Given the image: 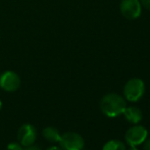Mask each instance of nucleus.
I'll list each match as a JSON object with an SVG mask.
<instances>
[{"mask_svg": "<svg viewBox=\"0 0 150 150\" xmlns=\"http://www.w3.org/2000/svg\"><path fill=\"white\" fill-rule=\"evenodd\" d=\"M126 107V100L117 93L106 94L100 101L101 111L108 117H115L122 115Z\"/></svg>", "mask_w": 150, "mask_h": 150, "instance_id": "1", "label": "nucleus"}, {"mask_svg": "<svg viewBox=\"0 0 150 150\" xmlns=\"http://www.w3.org/2000/svg\"><path fill=\"white\" fill-rule=\"evenodd\" d=\"M145 93V84L139 78L129 80L124 87V95L126 99L131 102L139 101Z\"/></svg>", "mask_w": 150, "mask_h": 150, "instance_id": "2", "label": "nucleus"}, {"mask_svg": "<svg viewBox=\"0 0 150 150\" xmlns=\"http://www.w3.org/2000/svg\"><path fill=\"white\" fill-rule=\"evenodd\" d=\"M58 143L63 150H83L85 145L83 137L75 132H67L62 134Z\"/></svg>", "mask_w": 150, "mask_h": 150, "instance_id": "3", "label": "nucleus"}, {"mask_svg": "<svg viewBox=\"0 0 150 150\" xmlns=\"http://www.w3.org/2000/svg\"><path fill=\"white\" fill-rule=\"evenodd\" d=\"M120 10L122 16L128 20H136L141 16L142 5L139 0H122Z\"/></svg>", "mask_w": 150, "mask_h": 150, "instance_id": "4", "label": "nucleus"}, {"mask_svg": "<svg viewBox=\"0 0 150 150\" xmlns=\"http://www.w3.org/2000/svg\"><path fill=\"white\" fill-rule=\"evenodd\" d=\"M21 86V78L16 71H6L0 75V88L5 92H16Z\"/></svg>", "mask_w": 150, "mask_h": 150, "instance_id": "5", "label": "nucleus"}, {"mask_svg": "<svg viewBox=\"0 0 150 150\" xmlns=\"http://www.w3.org/2000/svg\"><path fill=\"white\" fill-rule=\"evenodd\" d=\"M147 136H148V132L144 127L134 126L127 131L125 139L130 146H138L146 140Z\"/></svg>", "mask_w": 150, "mask_h": 150, "instance_id": "6", "label": "nucleus"}, {"mask_svg": "<svg viewBox=\"0 0 150 150\" xmlns=\"http://www.w3.org/2000/svg\"><path fill=\"white\" fill-rule=\"evenodd\" d=\"M37 139V130L32 124H24L18 131V141L24 147L35 144Z\"/></svg>", "mask_w": 150, "mask_h": 150, "instance_id": "7", "label": "nucleus"}, {"mask_svg": "<svg viewBox=\"0 0 150 150\" xmlns=\"http://www.w3.org/2000/svg\"><path fill=\"white\" fill-rule=\"evenodd\" d=\"M122 115H125V117H126V120H128V122H130L131 124H135V125L139 124L143 117L141 109L136 106L126 107L124 112H122Z\"/></svg>", "mask_w": 150, "mask_h": 150, "instance_id": "8", "label": "nucleus"}, {"mask_svg": "<svg viewBox=\"0 0 150 150\" xmlns=\"http://www.w3.org/2000/svg\"><path fill=\"white\" fill-rule=\"evenodd\" d=\"M43 137L48 141V142L51 143H58L60 140L61 134L59 131L57 130L54 127H46L43 130Z\"/></svg>", "mask_w": 150, "mask_h": 150, "instance_id": "9", "label": "nucleus"}, {"mask_svg": "<svg viewBox=\"0 0 150 150\" xmlns=\"http://www.w3.org/2000/svg\"><path fill=\"white\" fill-rule=\"evenodd\" d=\"M102 150H127L126 145L119 140H109L104 144Z\"/></svg>", "mask_w": 150, "mask_h": 150, "instance_id": "10", "label": "nucleus"}, {"mask_svg": "<svg viewBox=\"0 0 150 150\" xmlns=\"http://www.w3.org/2000/svg\"><path fill=\"white\" fill-rule=\"evenodd\" d=\"M25 147L20 142H11L7 145V150H24Z\"/></svg>", "mask_w": 150, "mask_h": 150, "instance_id": "11", "label": "nucleus"}, {"mask_svg": "<svg viewBox=\"0 0 150 150\" xmlns=\"http://www.w3.org/2000/svg\"><path fill=\"white\" fill-rule=\"evenodd\" d=\"M141 5L147 10H150V0H139Z\"/></svg>", "mask_w": 150, "mask_h": 150, "instance_id": "12", "label": "nucleus"}, {"mask_svg": "<svg viewBox=\"0 0 150 150\" xmlns=\"http://www.w3.org/2000/svg\"><path fill=\"white\" fill-rule=\"evenodd\" d=\"M24 150H41V149H40V147H38V146H36L35 144H33V145H30V146L25 147Z\"/></svg>", "mask_w": 150, "mask_h": 150, "instance_id": "13", "label": "nucleus"}, {"mask_svg": "<svg viewBox=\"0 0 150 150\" xmlns=\"http://www.w3.org/2000/svg\"><path fill=\"white\" fill-rule=\"evenodd\" d=\"M144 150H150V139L144 143Z\"/></svg>", "mask_w": 150, "mask_h": 150, "instance_id": "14", "label": "nucleus"}, {"mask_svg": "<svg viewBox=\"0 0 150 150\" xmlns=\"http://www.w3.org/2000/svg\"><path fill=\"white\" fill-rule=\"evenodd\" d=\"M46 150H63L61 147H58V146H51L49 148H47Z\"/></svg>", "mask_w": 150, "mask_h": 150, "instance_id": "15", "label": "nucleus"}, {"mask_svg": "<svg viewBox=\"0 0 150 150\" xmlns=\"http://www.w3.org/2000/svg\"><path fill=\"white\" fill-rule=\"evenodd\" d=\"M129 150H139V149L137 148L136 146H131V147H130V149H129Z\"/></svg>", "mask_w": 150, "mask_h": 150, "instance_id": "16", "label": "nucleus"}, {"mask_svg": "<svg viewBox=\"0 0 150 150\" xmlns=\"http://www.w3.org/2000/svg\"><path fill=\"white\" fill-rule=\"evenodd\" d=\"M1 108H2V101L0 100V110H1Z\"/></svg>", "mask_w": 150, "mask_h": 150, "instance_id": "17", "label": "nucleus"}]
</instances>
